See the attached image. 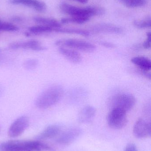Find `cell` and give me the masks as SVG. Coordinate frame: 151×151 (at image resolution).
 I'll list each match as a JSON object with an SVG mask.
<instances>
[{"instance_id":"cell-5","label":"cell","mask_w":151,"mask_h":151,"mask_svg":"<svg viewBox=\"0 0 151 151\" xmlns=\"http://www.w3.org/2000/svg\"><path fill=\"white\" fill-rule=\"evenodd\" d=\"M107 124L113 129H120L126 126L128 119L126 112L118 109H112L106 117Z\"/></svg>"},{"instance_id":"cell-27","label":"cell","mask_w":151,"mask_h":151,"mask_svg":"<svg viewBox=\"0 0 151 151\" xmlns=\"http://www.w3.org/2000/svg\"><path fill=\"white\" fill-rule=\"evenodd\" d=\"M100 43L101 45H103L104 47H106L113 48L115 47L114 44L110 43V42H101Z\"/></svg>"},{"instance_id":"cell-14","label":"cell","mask_w":151,"mask_h":151,"mask_svg":"<svg viewBox=\"0 0 151 151\" xmlns=\"http://www.w3.org/2000/svg\"><path fill=\"white\" fill-rule=\"evenodd\" d=\"M92 30L97 33L121 34L122 29L121 27L112 24H101L95 25L92 27Z\"/></svg>"},{"instance_id":"cell-7","label":"cell","mask_w":151,"mask_h":151,"mask_svg":"<svg viewBox=\"0 0 151 151\" xmlns=\"http://www.w3.org/2000/svg\"><path fill=\"white\" fill-rule=\"evenodd\" d=\"M29 124V119L27 117H19L11 125L8 132L9 136L12 138L19 136L27 129Z\"/></svg>"},{"instance_id":"cell-22","label":"cell","mask_w":151,"mask_h":151,"mask_svg":"<svg viewBox=\"0 0 151 151\" xmlns=\"http://www.w3.org/2000/svg\"><path fill=\"white\" fill-rule=\"evenodd\" d=\"M133 24L136 27L139 29L149 28L151 26L150 17L147 18L142 20H134Z\"/></svg>"},{"instance_id":"cell-25","label":"cell","mask_w":151,"mask_h":151,"mask_svg":"<svg viewBox=\"0 0 151 151\" xmlns=\"http://www.w3.org/2000/svg\"><path fill=\"white\" fill-rule=\"evenodd\" d=\"M151 46V33L150 32L147 33V39L144 42L143 47L146 49L150 48Z\"/></svg>"},{"instance_id":"cell-13","label":"cell","mask_w":151,"mask_h":151,"mask_svg":"<svg viewBox=\"0 0 151 151\" xmlns=\"http://www.w3.org/2000/svg\"><path fill=\"white\" fill-rule=\"evenodd\" d=\"M61 131L62 127L59 125H50L37 137L36 139L38 140L50 139L59 135Z\"/></svg>"},{"instance_id":"cell-9","label":"cell","mask_w":151,"mask_h":151,"mask_svg":"<svg viewBox=\"0 0 151 151\" xmlns=\"http://www.w3.org/2000/svg\"><path fill=\"white\" fill-rule=\"evenodd\" d=\"M82 134V130L79 128H72L60 134L56 141L60 144L65 145L71 144L76 141Z\"/></svg>"},{"instance_id":"cell-24","label":"cell","mask_w":151,"mask_h":151,"mask_svg":"<svg viewBox=\"0 0 151 151\" xmlns=\"http://www.w3.org/2000/svg\"><path fill=\"white\" fill-rule=\"evenodd\" d=\"M38 64V61L36 59H31L25 63V67L28 69H34Z\"/></svg>"},{"instance_id":"cell-1","label":"cell","mask_w":151,"mask_h":151,"mask_svg":"<svg viewBox=\"0 0 151 151\" xmlns=\"http://www.w3.org/2000/svg\"><path fill=\"white\" fill-rule=\"evenodd\" d=\"M53 151L48 145L39 141H9L0 144V151Z\"/></svg>"},{"instance_id":"cell-17","label":"cell","mask_w":151,"mask_h":151,"mask_svg":"<svg viewBox=\"0 0 151 151\" xmlns=\"http://www.w3.org/2000/svg\"><path fill=\"white\" fill-rule=\"evenodd\" d=\"M33 20L36 24L52 27L54 29L59 28L61 27V24L55 19L36 17H34Z\"/></svg>"},{"instance_id":"cell-21","label":"cell","mask_w":151,"mask_h":151,"mask_svg":"<svg viewBox=\"0 0 151 151\" xmlns=\"http://www.w3.org/2000/svg\"><path fill=\"white\" fill-rule=\"evenodd\" d=\"M54 28L52 27H49L46 26L41 25L34 26L29 28V32L35 34L51 32L54 31Z\"/></svg>"},{"instance_id":"cell-8","label":"cell","mask_w":151,"mask_h":151,"mask_svg":"<svg viewBox=\"0 0 151 151\" xmlns=\"http://www.w3.org/2000/svg\"><path fill=\"white\" fill-rule=\"evenodd\" d=\"M133 133L134 136L139 139L150 137L151 135L150 123L143 119H139L134 126Z\"/></svg>"},{"instance_id":"cell-15","label":"cell","mask_w":151,"mask_h":151,"mask_svg":"<svg viewBox=\"0 0 151 151\" xmlns=\"http://www.w3.org/2000/svg\"><path fill=\"white\" fill-rule=\"evenodd\" d=\"M59 50L60 54H62L66 59L73 63H79L82 60V57L80 54L72 49L60 47Z\"/></svg>"},{"instance_id":"cell-10","label":"cell","mask_w":151,"mask_h":151,"mask_svg":"<svg viewBox=\"0 0 151 151\" xmlns=\"http://www.w3.org/2000/svg\"><path fill=\"white\" fill-rule=\"evenodd\" d=\"M9 2L12 4H22L33 8L38 12H43L47 10L46 4L39 0H9Z\"/></svg>"},{"instance_id":"cell-19","label":"cell","mask_w":151,"mask_h":151,"mask_svg":"<svg viewBox=\"0 0 151 151\" xmlns=\"http://www.w3.org/2000/svg\"><path fill=\"white\" fill-rule=\"evenodd\" d=\"M90 18L84 17H72L71 18H64L61 20L63 24H68L70 23H74L77 24H82L87 22Z\"/></svg>"},{"instance_id":"cell-31","label":"cell","mask_w":151,"mask_h":151,"mask_svg":"<svg viewBox=\"0 0 151 151\" xmlns=\"http://www.w3.org/2000/svg\"><path fill=\"white\" fill-rule=\"evenodd\" d=\"M1 21L0 20V25H1Z\"/></svg>"},{"instance_id":"cell-18","label":"cell","mask_w":151,"mask_h":151,"mask_svg":"<svg viewBox=\"0 0 151 151\" xmlns=\"http://www.w3.org/2000/svg\"><path fill=\"white\" fill-rule=\"evenodd\" d=\"M54 31L57 32L63 33L72 34L82 35L83 36H89L90 32L88 31L82 29H75V28H55Z\"/></svg>"},{"instance_id":"cell-12","label":"cell","mask_w":151,"mask_h":151,"mask_svg":"<svg viewBox=\"0 0 151 151\" xmlns=\"http://www.w3.org/2000/svg\"><path fill=\"white\" fill-rule=\"evenodd\" d=\"M11 47L14 49H25L35 51L45 50L46 49L45 47L42 46L40 42L37 40H30L25 42L15 43L11 46Z\"/></svg>"},{"instance_id":"cell-20","label":"cell","mask_w":151,"mask_h":151,"mask_svg":"<svg viewBox=\"0 0 151 151\" xmlns=\"http://www.w3.org/2000/svg\"><path fill=\"white\" fill-rule=\"evenodd\" d=\"M126 7L129 8H137L144 6L147 2L142 0H117Z\"/></svg>"},{"instance_id":"cell-26","label":"cell","mask_w":151,"mask_h":151,"mask_svg":"<svg viewBox=\"0 0 151 151\" xmlns=\"http://www.w3.org/2000/svg\"><path fill=\"white\" fill-rule=\"evenodd\" d=\"M124 151H138L136 145L134 144L130 143L126 146Z\"/></svg>"},{"instance_id":"cell-4","label":"cell","mask_w":151,"mask_h":151,"mask_svg":"<svg viewBox=\"0 0 151 151\" xmlns=\"http://www.w3.org/2000/svg\"><path fill=\"white\" fill-rule=\"evenodd\" d=\"M136 104L135 98L129 93H120L113 96L110 100L111 109H118L126 112L130 111Z\"/></svg>"},{"instance_id":"cell-32","label":"cell","mask_w":151,"mask_h":151,"mask_svg":"<svg viewBox=\"0 0 151 151\" xmlns=\"http://www.w3.org/2000/svg\"><path fill=\"white\" fill-rule=\"evenodd\" d=\"M72 1H73V0H72Z\"/></svg>"},{"instance_id":"cell-30","label":"cell","mask_w":151,"mask_h":151,"mask_svg":"<svg viewBox=\"0 0 151 151\" xmlns=\"http://www.w3.org/2000/svg\"><path fill=\"white\" fill-rule=\"evenodd\" d=\"M142 1H144L147 2V1H148V0H142Z\"/></svg>"},{"instance_id":"cell-11","label":"cell","mask_w":151,"mask_h":151,"mask_svg":"<svg viewBox=\"0 0 151 151\" xmlns=\"http://www.w3.org/2000/svg\"><path fill=\"white\" fill-rule=\"evenodd\" d=\"M96 110L91 106H87L83 107L78 114V120L82 124H86L91 122L95 116Z\"/></svg>"},{"instance_id":"cell-6","label":"cell","mask_w":151,"mask_h":151,"mask_svg":"<svg viewBox=\"0 0 151 151\" xmlns=\"http://www.w3.org/2000/svg\"><path fill=\"white\" fill-rule=\"evenodd\" d=\"M56 45L60 47L73 48L80 51L91 52L95 50L96 47L92 43L76 39H63L56 42Z\"/></svg>"},{"instance_id":"cell-3","label":"cell","mask_w":151,"mask_h":151,"mask_svg":"<svg viewBox=\"0 0 151 151\" xmlns=\"http://www.w3.org/2000/svg\"><path fill=\"white\" fill-rule=\"evenodd\" d=\"M62 13L72 17H84L90 18L94 16H100L103 10L98 6H89L85 8H80L74 6L67 3H61L59 5Z\"/></svg>"},{"instance_id":"cell-29","label":"cell","mask_w":151,"mask_h":151,"mask_svg":"<svg viewBox=\"0 0 151 151\" xmlns=\"http://www.w3.org/2000/svg\"><path fill=\"white\" fill-rule=\"evenodd\" d=\"M21 18L19 17H13V19H12V20L14 21H21Z\"/></svg>"},{"instance_id":"cell-28","label":"cell","mask_w":151,"mask_h":151,"mask_svg":"<svg viewBox=\"0 0 151 151\" xmlns=\"http://www.w3.org/2000/svg\"><path fill=\"white\" fill-rule=\"evenodd\" d=\"M78 2L81 3L82 4H86L88 1V0H74Z\"/></svg>"},{"instance_id":"cell-2","label":"cell","mask_w":151,"mask_h":151,"mask_svg":"<svg viewBox=\"0 0 151 151\" xmlns=\"http://www.w3.org/2000/svg\"><path fill=\"white\" fill-rule=\"evenodd\" d=\"M64 89L59 85L50 87L36 99L35 105L41 109H46L58 103L64 94Z\"/></svg>"},{"instance_id":"cell-16","label":"cell","mask_w":151,"mask_h":151,"mask_svg":"<svg viewBox=\"0 0 151 151\" xmlns=\"http://www.w3.org/2000/svg\"><path fill=\"white\" fill-rule=\"evenodd\" d=\"M131 61L132 63L141 69V70L148 72L151 70V61L147 58L142 56L135 57L133 58Z\"/></svg>"},{"instance_id":"cell-23","label":"cell","mask_w":151,"mask_h":151,"mask_svg":"<svg viewBox=\"0 0 151 151\" xmlns=\"http://www.w3.org/2000/svg\"><path fill=\"white\" fill-rule=\"evenodd\" d=\"M19 30V28L15 25L7 22L1 23L0 25V31L4 32H16Z\"/></svg>"}]
</instances>
